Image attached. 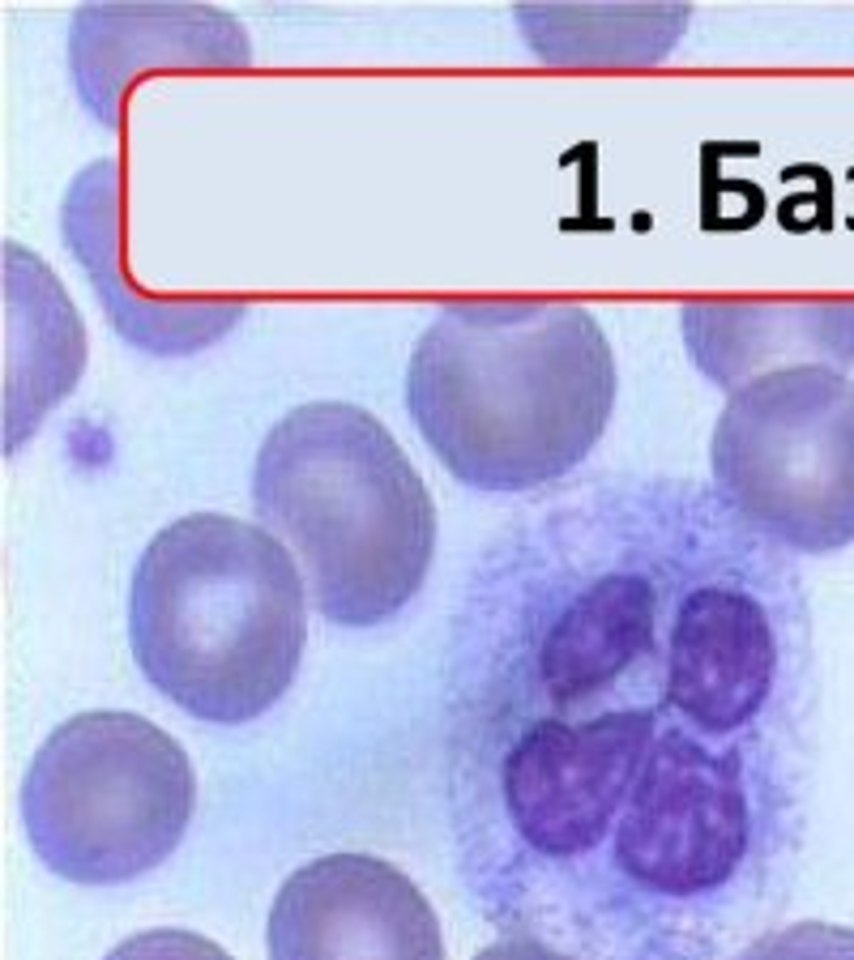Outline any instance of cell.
Here are the masks:
<instances>
[{
	"instance_id": "11",
	"label": "cell",
	"mask_w": 854,
	"mask_h": 960,
	"mask_svg": "<svg viewBox=\"0 0 854 960\" xmlns=\"http://www.w3.org/2000/svg\"><path fill=\"white\" fill-rule=\"evenodd\" d=\"M731 960H854V931L833 922H799L756 935Z\"/></svg>"
},
{
	"instance_id": "7",
	"label": "cell",
	"mask_w": 854,
	"mask_h": 960,
	"mask_svg": "<svg viewBox=\"0 0 854 960\" xmlns=\"http://www.w3.org/2000/svg\"><path fill=\"white\" fill-rule=\"evenodd\" d=\"M270 960H445L436 909L372 854H325L282 879L265 926Z\"/></svg>"
},
{
	"instance_id": "5",
	"label": "cell",
	"mask_w": 854,
	"mask_h": 960,
	"mask_svg": "<svg viewBox=\"0 0 854 960\" xmlns=\"http://www.w3.org/2000/svg\"><path fill=\"white\" fill-rule=\"evenodd\" d=\"M197 807L184 747L141 713L94 709L56 726L22 781V828L52 875L112 888L176 854Z\"/></svg>"
},
{
	"instance_id": "12",
	"label": "cell",
	"mask_w": 854,
	"mask_h": 960,
	"mask_svg": "<svg viewBox=\"0 0 854 960\" xmlns=\"http://www.w3.org/2000/svg\"><path fill=\"white\" fill-rule=\"evenodd\" d=\"M107 960H231L214 939L163 926V931H141L107 952Z\"/></svg>"
},
{
	"instance_id": "10",
	"label": "cell",
	"mask_w": 854,
	"mask_h": 960,
	"mask_svg": "<svg viewBox=\"0 0 854 960\" xmlns=\"http://www.w3.org/2000/svg\"><path fill=\"white\" fill-rule=\"evenodd\" d=\"M86 363V338L60 282L18 244H5V453H18L43 410Z\"/></svg>"
},
{
	"instance_id": "6",
	"label": "cell",
	"mask_w": 854,
	"mask_h": 960,
	"mask_svg": "<svg viewBox=\"0 0 854 960\" xmlns=\"http://www.w3.org/2000/svg\"><path fill=\"white\" fill-rule=\"evenodd\" d=\"M714 487L790 555L854 542V380L803 363L726 393L709 440Z\"/></svg>"
},
{
	"instance_id": "1",
	"label": "cell",
	"mask_w": 854,
	"mask_h": 960,
	"mask_svg": "<svg viewBox=\"0 0 854 960\" xmlns=\"http://www.w3.org/2000/svg\"><path fill=\"white\" fill-rule=\"evenodd\" d=\"M436 722L457 879L500 935L731 960L782 914L812 615L714 483L598 470L517 508L453 598Z\"/></svg>"
},
{
	"instance_id": "8",
	"label": "cell",
	"mask_w": 854,
	"mask_h": 960,
	"mask_svg": "<svg viewBox=\"0 0 854 960\" xmlns=\"http://www.w3.org/2000/svg\"><path fill=\"white\" fill-rule=\"evenodd\" d=\"M684 346L705 380L735 393L756 376L803 363L842 367L854 359V303H684Z\"/></svg>"
},
{
	"instance_id": "3",
	"label": "cell",
	"mask_w": 854,
	"mask_h": 960,
	"mask_svg": "<svg viewBox=\"0 0 854 960\" xmlns=\"http://www.w3.org/2000/svg\"><path fill=\"white\" fill-rule=\"evenodd\" d=\"M304 594L291 551L265 525L193 512L158 530L137 559L133 658L197 722H257L299 675L308 645Z\"/></svg>"
},
{
	"instance_id": "13",
	"label": "cell",
	"mask_w": 854,
	"mask_h": 960,
	"mask_svg": "<svg viewBox=\"0 0 854 960\" xmlns=\"http://www.w3.org/2000/svg\"><path fill=\"white\" fill-rule=\"evenodd\" d=\"M474 960H577L560 948H551L543 939H526V935H500L496 943L474 952Z\"/></svg>"
},
{
	"instance_id": "2",
	"label": "cell",
	"mask_w": 854,
	"mask_h": 960,
	"mask_svg": "<svg viewBox=\"0 0 854 960\" xmlns=\"http://www.w3.org/2000/svg\"><path fill=\"white\" fill-rule=\"evenodd\" d=\"M615 389L598 316L564 299H453L406 367L423 444L457 483L496 495L564 483L603 440Z\"/></svg>"
},
{
	"instance_id": "4",
	"label": "cell",
	"mask_w": 854,
	"mask_h": 960,
	"mask_svg": "<svg viewBox=\"0 0 854 960\" xmlns=\"http://www.w3.org/2000/svg\"><path fill=\"white\" fill-rule=\"evenodd\" d=\"M252 508L295 555L316 615L338 628L402 615L432 568V491L393 431L355 402L295 406L265 431Z\"/></svg>"
},
{
	"instance_id": "9",
	"label": "cell",
	"mask_w": 854,
	"mask_h": 960,
	"mask_svg": "<svg viewBox=\"0 0 854 960\" xmlns=\"http://www.w3.org/2000/svg\"><path fill=\"white\" fill-rule=\"evenodd\" d=\"M116 201H120V167L112 158L90 163L73 180L65 197V235L73 256L86 265V274L99 291L112 325L137 350L150 355H193L214 338L240 325L244 303H176V308H146L116 265Z\"/></svg>"
}]
</instances>
